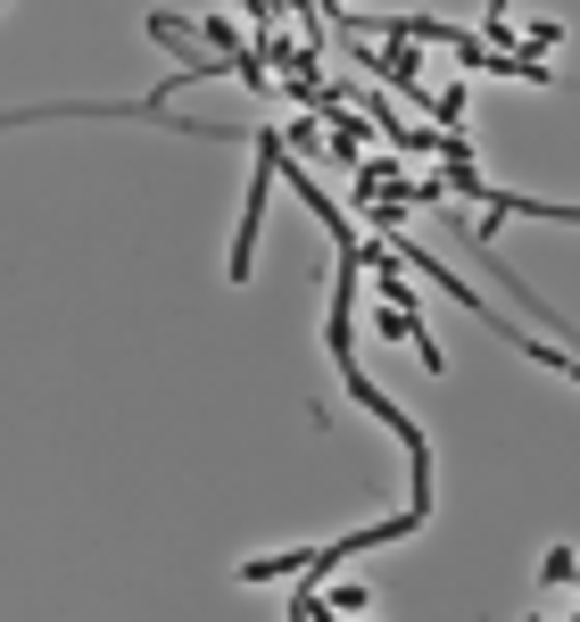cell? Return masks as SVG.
Returning <instances> with one entry per match:
<instances>
[{"instance_id":"6da1fadb","label":"cell","mask_w":580,"mask_h":622,"mask_svg":"<svg viewBox=\"0 0 580 622\" xmlns=\"http://www.w3.org/2000/svg\"><path fill=\"white\" fill-rule=\"evenodd\" d=\"M191 34L216 42V59H249V42H241V25H232V17H191Z\"/></svg>"},{"instance_id":"7a4b0ae2","label":"cell","mask_w":580,"mask_h":622,"mask_svg":"<svg viewBox=\"0 0 580 622\" xmlns=\"http://www.w3.org/2000/svg\"><path fill=\"white\" fill-rule=\"evenodd\" d=\"M514 34H523V59H547L564 42V17H531V25H514Z\"/></svg>"},{"instance_id":"3957f363","label":"cell","mask_w":580,"mask_h":622,"mask_svg":"<svg viewBox=\"0 0 580 622\" xmlns=\"http://www.w3.org/2000/svg\"><path fill=\"white\" fill-rule=\"evenodd\" d=\"M539 581H556V589H564V581H580V556L572 548H547V556H539Z\"/></svg>"},{"instance_id":"277c9868","label":"cell","mask_w":580,"mask_h":622,"mask_svg":"<svg viewBox=\"0 0 580 622\" xmlns=\"http://www.w3.org/2000/svg\"><path fill=\"white\" fill-rule=\"evenodd\" d=\"M324 606H332V614H365V589H357V581H332Z\"/></svg>"},{"instance_id":"5b68a950","label":"cell","mask_w":580,"mask_h":622,"mask_svg":"<svg viewBox=\"0 0 580 622\" xmlns=\"http://www.w3.org/2000/svg\"><path fill=\"white\" fill-rule=\"evenodd\" d=\"M539 622H547V614H539Z\"/></svg>"}]
</instances>
